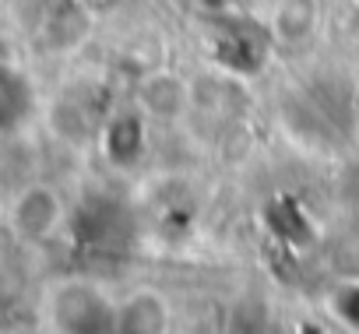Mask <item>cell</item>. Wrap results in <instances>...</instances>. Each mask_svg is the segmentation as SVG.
Returning a JSON list of instances; mask_svg holds the SVG:
<instances>
[{
    "label": "cell",
    "mask_w": 359,
    "mask_h": 334,
    "mask_svg": "<svg viewBox=\"0 0 359 334\" xmlns=\"http://www.w3.org/2000/svg\"><path fill=\"white\" fill-rule=\"evenodd\" d=\"M67 222V204L57 187L50 183H29L22 187L8 204V229L18 243L39 246L50 243Z\"/></svg>",
    "instance_id": "obj_3"
},
{
    "label": "cell",
    "mask_w": 359,
    "mask_h": 334,
    "mask_svg": "<svg viewBox=\"0 0 359 334\" xmlns=\"http://www.w3.org/2000/svg\"><path fill=\"white\" fill-rule=\"evenodd\" d=\"M198 11L208 15L212 22L215 18H229V15H243V0H194Z\"/></svg>",
    "instance_id": "obj_11"
},
{
    "label": "cell",
    "mask_w": 359,
    "mask_h": 334,
    "mask_svg": "<svg viewBox=\"0 0 359 334\" xmlns=\"http://www.w3.org/2000/svg\"><path fill=\"white\" fill-rule=\"evenodd\" d=\"M275 39L271 29L257 25L247 15H229V18H215V36H212V60L219 71L247 81L257 78L268 60H271Z\"/></svg>",
    "instance_id": "obj_2"
},
{
    "label": "cell",
    "mask_w": 359,
    "mask_h": 334,
    "mask_svg": "<svg viewBox=\"0 0 359 334\" xmlns=\"http://www.w3.org/2000/svg\"><path fill=\"white\" fill-rule=\"evenodd\" d=\"M78 8H85V11H106V8H113L116 0H74Z\"/></svg>",
    "instance_id": "obj_12"
},
{
    "label": "cell",
    "mask_w": 359,
    "mask_h": 334,
    "mask_svg": "<svg viewBox=\"0 0 359 334\" xmlns=\"http://www.w3.org/2000/svg\"><path fill=\"white\" fill-rule=\"evenodd\" d=\"M317 25H320L317 0H282L271 15V22H268L275 46H289V50L306 46L313 39Z\"/></svg>",
    "instance_id": "obj_8"
},
{
    "label": "cell",
    "mask_w": 359,
    "mask_h": 334,
    "mask_svg": "<svg viewBox=\"0 0 359 334\" xmlns=\"http://www.w3.org/2000/svg\"><path fill=\"white\" fill-rule=\"evenodd\" d=\"M327 309L345 330L359 334V278L334 285V292L327 295Z\"/></svg>",
    "instance_id": "obj_10"
},
{
    "label": "cell",
    "mask_w": 359,
    "mask_h": 334,
    "mask_svg": "<svg viewBox=\"0 0 359 334\" xmlns=\"http://www.w3.org/2000/svg\"><path fill=\"white\" fill-rule=\"evenodd\" d=\"M191 81H184L176 71H151L137 81L134 92V106L158 123H180L184 116H191Z\"/></svg>",
    "instance_id": "obj_5"
},
{
    "label": "cell",
    "mask_w": 359,
    "mask_h": 334,
    "mask_svg": "<svg viewBox=\"0 0 359 334\" xmlns=\"http://www.w3.org/2000/svg\"><path fill=\"white\" fill-rule=\"evenodd\" d=\"M116 299L92 278H60L43 295L53 334H116Z\"/></svg>",
    "instance_id": "obj_1"
},
{
    "label": "cell",
    "mask_w": 359,
    "mask_h": 334,
    "mask_svg": "<svg viewBox=\"0 0 359 334\" xmlns=\"http://www.w3.org/2000/svg\"><path fill=\"white\" fill-rule=\"evenodd\" d=\"M172 309L162 292L137 288L116 306V334H169Z\"/></svg>",
    "instance_id": "obj_6"
},
{
    "label": "cell",
    "mask_w": 359,
    "mask_h": 334,
    "mask_svg": "<svg viewBox=\"0 0 359 334\" xmlns=\"http://www.w3.org/2000/svg\"><path fill=\"white\" fill-rule=\"evenodd\" d=\"M36 113V88L25 71L0 64V134H15Z\"/></svg>",
    "instance_id": "obj_7"
},
{
    "label": "cell",
    "mask_w": 359,
    "mask_h": 334,
    "mask_svg": "<svg viewBox=\"0 0 359 334\" xmlns=\"http://www.w3.org/2000/svg\"><path fill=\"white\" fill-rule=\"evenodd\" d=\"M352 204H355V215H359V187H355V201Z\"/></svg>",
    "instance_id": "obj_14"
},
{
    "label": "cell",
    "mask_w": 359,
    "mask_h": 334,
    "mask_svg": "<svg viewBox=\"0 0 359 334\" xmlns=\"http://www.w3.org/2000/svg\"><path fill=\"white\" fill-rule=\"evenodd\" d=\"M352 113H355V123H359V88H355V99H352Z\"/></svg>",
    "instance_id": "obj_13"
},
{
    "label": "cell",
    "mask_w": 359,
    "mask_h": 334,
    "mask_svg": "<svg viewBox=\"0 0 359 334\" xmlns=\"http://www.w3.org/2000/svg\"><path fill=\"white\" fill-rule=\"evenodd\" d=\"M99 151L113 169H134L148 151V116L137 106L109 113L99 123Z\"/></svg>",
    "instance_id": "obj_4"
},
{
    "label": "cell",
    "mask_w": 359,
    "mask_h": 334,
    "mask_svg": "<svg viewBox=\"0 0 359 334\" xmlns=\"http://www.w3.org/2000/svg\"><path fill=\"white\" fill-rule=\"evenodd\" d=\"M268 218H271L275 236H282V239H289V243H306L310 232H313L310 218H306V215L299 211V204L289 201V197H275V201L268 204Z\"/></svg>",
    "instance_id": "obj_9"
}]
</instances>
